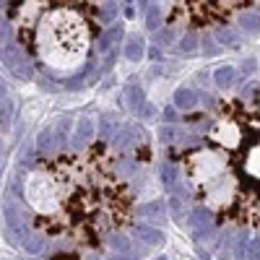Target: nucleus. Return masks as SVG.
Wrapping results in <instances>:
<instances>
[{"mask_svg":"<svg viewBox=\"0 0 260 260\" xmlns=\"http://www.w3.org/2000/svg\"><path fill=\"white\" fill-rule=\"evenodd\" d=\"M174 174H177V172H174L172 167H167V169H164V179H167V185H172V182H174Z\"/></svg>","mask_w":260,"mask_h":260,"instance_id":"10","label":"nucleus"},{"mask_svg":"<svg viewBox=\"0 0 260 260\" xmlns=\"http://www.w3.org/2000/svg\"><path fill=\"white\" fill-rule=\"evenodd\" d=\"M234 81V73H232V68H221V71L216 73V86L219 88H229Z\"/></svg>","mask_w":260,"mask_h":260,"instance_id":"6","label":"nucleus"},{"mask_svg":"<svg viewBox=\"0 0 260 260\" xmlns=\"http://www.w3.org/2000/svg\"><path fill=\"white\" fill-rule=\"evenodd\" d=\"M247 258H250V260H260V240H250V242H247Z\"/></svg>","mask_w":260,"mask_h":260,"instance_id":"9","label":"nucleus"},{"mask_svg":"<svg viewBox=\"0 0 260 260\" xmlns=\"http://www.w3.org/2000/svg\"><path fill=\"white\" fill-rule=\"evenodd\" d=\"M115 260H133V258H115Z\"/></svg>","mask_w":260,"mask_h":260,"instance_id":"12","label":"nucleus"},{"mask_svg":"<svg viewBox=\"0 0 260 260\" xmlns=\"http://www.w3.org/2000/svg\"><path fill=\"white\" fill-rule=\"evenodd\" d=\"M91 260H96V258H91Z\"/></svg>","mask_w":260,"mask_h":260,"instance_id":"13","label":"nucleus"},{"mask_svg":"<svg viewBox=\"0 0 260 260\" xmlns=\"http://www.w3.org/2000/svg\"><path fill=\"white\" fill-rule=\"evenodd\" d=\"M55 260H78V258H76V255H71V253H65L63 258H55Z\"/></svg>","mask_w":260,"mask_h":260,"instance_id":"11","label":"nucleus"},{"mask_svg":"<svg viewBox=\"0 0 260 260\" xmlns=\"http://www.w3.org/2000/svg\"><path fill=\"white\" fill-rule=\"evenodd\" d=\"M159 10L172 26L187 31L221 29L237 16H245L258 0H156Z\"/></svg>","mask_w":260,"mask_h":260,"instance_id":"4","label":"nucleus"},{"mask_svg":"<svg viewBox=\"0 0 260 260\" xmlns=\"http://www.w3.org/2000/svg\"><path fill=\"white\" fill-rule=\"evenodd\" d=\"M195 101H198V99H195L193 91H179V94H177V104L182 107L185 112H187V109H193V107H195Z\"/></svg>","mask_w":260,"mask_h":260,"instance_id":"7","label":"nucleus"},{"mask_svg":"<svg viewBox=\"0 0 260 260\" xmlns=\"http://www.w3.org/2000/svg\"><path fill=\"white\" fill-rule=\"evenodd\" d=\"M5 24L29 58L55 76L88 63L101 34L104 0H0Z\"/></svg>","mask_w":260,"mask_h":260,"instance_id":"3","label":"nucleus"},{"mask_svg":"<svg viewBox=\"0 0 260 260\" xmlns=\"http://www.w3.org/2000/svg\"><path fill=\"white\" fill-rule=\"evenodd\" d=\"M138 237H141V240H146L149 245L162 242V232H154V229H146V227H138Z\"/></svg>","mask_w":260,"mask_h":260,"instance_id":"8","label":"nucleus"},{"mask_svg":"<svg viewBox=\"0 0 260 260\" xmlns=\"http://www.w3.org/2000/svg\"><path fill=\"white\" fill-rule=\"evenodd\" d=\"M193 227H195V237H208V232L213 229V213L206 206L193 211Z\"/></svg>","mask_w":260,"mask_h":260,"instance_id":"5","label":"nucleus"},{"mask_svg":"<svg viewBox=\"0 0 260 260\" xmlns=\"http://www.w3.org/2000/svg\"><path fill=\"white\" fill-rule=\"evenodd\" d=\"M24 198L34 232L88 247L120 234L135 211L133 187L101 141L39 159L26 174Z\"/></svg>","mask_w":260,"mask_h":260,"instance_id":"1","label":"nucleus"},{"mask_svg":"<svg viewBox=\"0 0 260 260\" xmlns=\"http://www.w3.org/2000/svg\"><path fill=\"white\" fill-rule=\"evenodd\" d=\"M216 107L211 128L195 149L179 156L195 195L221 219L260 216V88Z\"/></svg>","mask_w":260,"mask_h":260,"instance_id":"2","label":"nucleus"}]
</instances>
